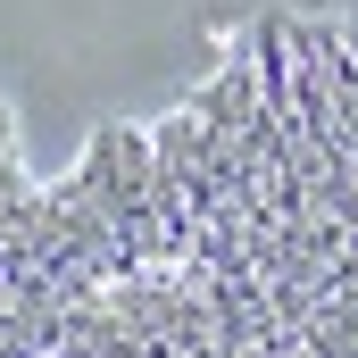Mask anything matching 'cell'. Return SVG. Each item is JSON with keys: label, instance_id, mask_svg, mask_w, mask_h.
Listing matches in <instances>:
<instances>
[{"label": "cell", "instance_id": "cell-1", "mask_svg": "<svg viewBox=\"0 0 358 358\" xmlns=\"http://www.w3.org/2000/svg\"><path fill=\"white\" fill-rule=\"evenodd\" d=\"M0 358H176L159 242H125L76 167L34 183L0 108Z\"/></svg>", "mask_w": 358, "mask_h": 358}]
</instances>
